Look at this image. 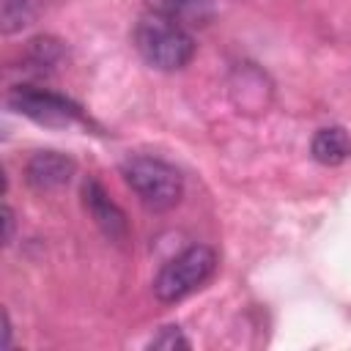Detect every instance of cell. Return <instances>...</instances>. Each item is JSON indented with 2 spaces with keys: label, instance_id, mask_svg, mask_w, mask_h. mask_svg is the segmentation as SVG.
Masks as SVG:
<instances>
[{
  "label": "cell",
  "instance_id": "9",
  "mask_svg": "<svg viewBox=\"0 0 351 351\" xmlns=\"http://www.w3.org/2000/svg\"><path fill=\"white\" fill-rule=\"evenodd\" d=\"M151 11L173 16L176 22H200L211 14V0H148Z\"/></svg>",
  "mask_w": 351,
  "mask_h": 351
},
{
  "label": "cell",
  "instance_id": "11",
  "mask_svg": "<svg viewBox=\"0 0 351 351\" xmlns=\"http://www.w3.org/2000/svg\"><path fill=\"white\" fill-rule=\"evenodd\" d=\"M148 348H156V351H176V348H189V340L184 337V332L178 326H165L159 329L156 337H151Z\"/></svg>",
  "mask_w": 351,
  "mask_h": 351
},
{
  "label": "cell",
  "instance_id": "6",
  "mask_svg": "<svg viewBox=\"0 0 351 351\" xmlns=\"http://www.w3.org/2000/svg\"><path fill=\"white\" fill-rule=\"evenodd\" d=\"M82 203L88 208V214L93 217V222L99 225V230L110 239V241H126L129 236V222L123 217V211L110 200V195L104 192V186L96 178H88L82 184Z\"/></svg>",
  "mask_w": 351,
  "mask_h": 351
},
{
  "label": "cell",
  "instance_id": "5",
  "mask_svg": "<svg viewBox=\"0 0 351 351\" xmlns=\"http://www.w3.org/2000/svg\"><path fill=\"white\" fill-rule=\"evenodd\" d=\"M77 162L60 151H38L25 165V181L36 192H52L71 181Z\"/></svg>",
  "mask_w": 351,
  "mask_h": 351
},
{
  "label": "cell",
  "instance_id": "10",
  "mask_svg": "<svg viewBox=\"0 0 351 351\" xmlns=\"http://www.w3.org/2000/svg\"><path fill=\"white\" fill-rule=\"evenodd\" d=\"M36 16V0H3L0 3V27L5 36L27 27Z\"/></svg>",
  "mask_w": 351,
  "mask_h": 351
},
{
  "label": "cell",
  "instance_id": "1",
  "mask_svg": "<svg viewBox=\"0 0 351 351\" xmlns=\"http://www.w3.org/2000/svg\"><path fill=\"white\" fill-rule=\"evenodd\" d=\"M134 47L143 60L159 71H178L195 55V38L189 36V30L159 11H151L137 22Z\"/></svg>",
  "mask_w": 351,
  "mask_h": 351
},
{
  "label": "cell",
  "instance_id": "3",
  "mask_svg": "<svg viewBox=\"0 0 351 351\" xmlns=\"http://www.w3.org/2000/svg\"><path fill=\"white\" fill-rule=\"evenodd\" d=\"M214 269H217V252L211 247L206 244L186 247L159 269L154 280V296L165 304L181 302L184 296L195 293L214 274Z\"/></svg>",
  "mask_w": 351,
  "mask_h": 351
},
{
  "label": "cell",
  "instance_id": "12",
  "mask_svg": "<svg viewBox=\"0 0 351 351\" xmlns=\"http://www.w3.org/2000/svg\"><path fill=\"white\" fill-rule=\"evenodd\" d=\"M11 236H14V211L3 206V244H8Z\"/></svg>",
  "mask_w": 351,
  "mask_h": 351
},
{
  "label": "cell",
  "instance_id": "2",
  "mask_svg": "<svg viewBox=\"0 0 351 351\" xmlns=\"http://www.w3.org/2000/svg\"><path fill=\"white\" fill-rule=\"evenodd\" d=\"M121 173L134 195L143 200V206L154 211L173 208L184 195L181 173L156 156H129L121 165Z\"/></svg>",
  "mask_w": 351,
  "mask_h": 351
},
{
  "label": "cell",
  "instance_id": "4",
  "mask_svg": "<svg viewBox=\"0 0 351 351\" xmlns=\"http://www.w3.org/2000/svg\"><path fill=\"white\" fill-rule=\"evenodd\" d=\"M8 107L41 126H71V123H80L85 121L82 110L60 96V93H52V90H44V88H36V85H16L11 88L8 93Z\"/></svg>",
  "mask_w": 351,
  "mask_h": 351
},
{
  "label": "cell",
  "instance_id": "8",
  "mask_svg": "<svg viewBox=\"0 0 351 351\" xmlns=\"http://www.w3.org/2000/svg\"><path fill=\"white\" fill-rule=\"evenodd\" d=\"M63 60H66L63 41H58L52 36H36L33 41H27L25 66L30 71H36V74H52Z\"/></svg>",
  "mask_w": 351,
  "mask_h": 351
},
{
  "label": "cell",
  "instance_id": "7",
  "mask_svg": "<svg viewBox=\"0 0 351 351\" xmlns=\"http://www.w3.org/2000/svg\"><path fill=\"white\" fill-rule=\"evenodd\" d=\"M310 151H313L315 162H321L326 167H337L351 159V134L343 126H324L315 132Z\"/></svg>",
  "mask_w": 351,
  "mask_h": 351
}]
</instances>
